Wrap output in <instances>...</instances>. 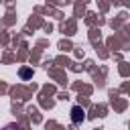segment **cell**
I'll return each mask as SVG.
<instances>
[{"instance_id":"6da1fadb","label":"cell","mask_w":130,"mask_h":130,"mask_svg":"<svg viewBox=\"0 0 130 130\" xmlns=\"http://www.w3.org/2000/svg\"><path fill=\"white\" fill-rule=\"evenodd\" d=\"M71 114H73V122H81V120H83V110H81V108L75 106V108L71 110Z\"/></svg>"}]
</instances>
